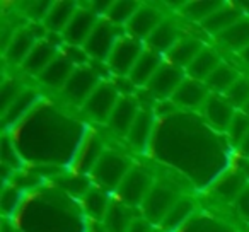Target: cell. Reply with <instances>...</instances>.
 <instances>
[{
  "mask_svg": "<svg viewBox=\"0 0 249 232\" xmlns=\"http://www.w3.org/2000/svg\"><path fill=\"white\" fill-rule=\"evenodd\" d=\"M130 169H132V162L128 157L116 152H104L94 169L90 171V176L101 190L116 191Z\"/></svg>",
  "mask_w": 249,
  "mask_h": 232,
  "instance_id": "6da1fadb",
  "label": "cell"
},
{
  "mask_svg": "<svg viewBox=\"0 0 249 232\" xmlns=\"http://www.w3.org/2000/svg\"><path fill=\"white\" fill-rule=\"evenodd\" d=\"M46 31L48 29L39 21H35L33 24H28L14 31L11 41L5 46V60L12 65H22L29 56V53L33 52V48L36 46V43L48 36Z\"/></svg>",
  "mask_w": 249,
  "mask_h": 232,
  "instance_id": "7a4b0ae2",
  "label": "cell"
},
{
  "mask_svg": "<svg viewBox=\"0 0 249 232\" xmlns=\"http://www.w3.org/2000/svg\"><path fill=\"white\" fill-rule=\"evenodd\" d=\"M145 43L140 39L133 38L130 35H123L114 45L111 55L107 56L106 65L109 72H113L116 77H128L130 72L133 70L135 63L145 52L143 48Z\"/></svg>",
  "mask_w": 249,
  "mask_h": 232,
  "instance_id": "3957f363",
  "label": "cell"
},
{
  "mask_svg": "<svg viewBox=\"0 0 249 232\" xmlns=\"http://www.w3.org/2000/svg\"><path fill=\"white\" fill-rule=\"evenodd\" d=\"M179 193L173 184L156 183L140 207L143 212V218L152 225H160L171 208L179 201Z\"/></svg>",
  "mask_w": 249,
  "mask_h": 232,
  "instance_id": "277c9868",
  "label": "cell"
},
{
  "mask_svg": "<svg viewBox=\"0 0 249 232\" xmlns=\"http://www.w3.org/2000/svg\"><path fill=\"white\" fill-rule=\"evenodd\" d=\"M154 184L156 183H154L150 171L143 169V167H132L126 178L123 179V183L116 190V193L120 196V201H123L124 205L142 207L143 200L150 193Z\"/></svg>",
  "mask_w": 249,
  "mask_h": 232,
  "instance_id": "5b68a950",
  "label": "cell"
},
{
  "mask_svg": "<svg viewBox=\"0 0 249 232\" xmlns=\"http://www.w3.org/2000/svg\"><path fill=\"white\" fill-rule=\"evenodd\" d=\"M120 97V90L116 89V86L113 82L103 80L84 103V113L97 123H107Z\"/></svg>",
  "mask_w": 249,
  "mask_h": 232,
  "instance_id": "8992f818",
  "label": "cell"
},
{
  "mask_svg": "<svg viewBox=\"0 0 249 232\" xmlns=\"http://www.w3.org/2000/svg\"><path fill=\"white\" fill-rule=\"evenodd\" d=\"M120 31H121V28L111 24L107 19H101L96 28H94L92 35L89 36V39H87L82 48L86 50L89 58H92L94 62L106 63L107 56L111 55L116 41L123 36V35H120Z\"/></svg>",
  "mask_w": 249,
  "mask_h": 232,
  "instance_id": "52a82bcc",
  "label": "cell"
},
{
  "mask_svg": "<svg viewBox=\"0 0 249 232\" xmlns=\"http://www.w3.org/2000/svg\"><path fill=\"white\" fill-rule=\"evenodd\" d=\"M103 82L101 75L89 65L77 67L73 73L70 75L69 82L62 89V94L65 96L67 101L73 104H82L89 99L90 94L96 90V87Z\"/></svg>",
  "mask_w": 249,
  "mask_h": 232,
  "instance_id": "ba28073f",
  "label": "cell"
},
{
  "mask_svg": "<svg viewBox=\"0 0 249 232\" xmlns=\"http://www.w3.org/2000/svg\"><path fill=\"white\" fill-rule=\"evenodd\" d=\"M184 73H186V70L179 69V67L173 65L169 62H164L156 72V75L150 79L147 90L156 99H171L174 96V92L178 90V87L188 77Z\"/></svg>",
  "mask_w": 249,
  "mask_h": 232,
  "instance_id": "9c48e42d",
  "label": "cell"
},
{
  "mask_svg": "<svg viewBox=\"0 0 249 232\" xmlns=\"http://www.w3.org/2000/svg\"><path fill=\"white\" fill-rule=\"evenodd\" d=\"M99 21L101 18L90 7H79L63 31L62 39L69 46H84Z\"/></svg>",
  "mask_w": 249,
  "mask_h": 232,
  "instance_id": "30bf717a",
  "label": "cell"
},
{
  "mask_svg": "<svg viewBox=\"0 0 249 232\" xmlns=\"http://www.w3.org/2000/svg\"><path fill=\"white\" fill-rule=\"evenodd\" d=\"M139 113H140V103L137 97L121 96L116 107H114L113 114H111L109 122H107L111 132L114 135L121 137V139H126L133 123H135L137 116H139Z\"/></svg>",
  "mask_w": 249,
  "mask_h": 232,
  "instance_id": "8fae6325",
  "label": "cell"
},
{
  "mask_svg": "<svg viewBox=\"0 0 249 232\" xmlns=\"http://www.w3.org/2000/svg\"><path fill=\"white\" fill-rule=\"evenodd\" d=\"M183 38V29L179 28V22L176 19L166 18L157 26L156 31L145 39V46L152 52L166 56Z\"/></svg>",
  "mask_w": 249,
  "mask_h": 232,
  "instance_id": "7c38bea8",
  "label": "cell"
},
{
  "mask_svg": "<svg viewBox=\"0 0 249 232\" xmlns=\"http://www.w3.org/2000/svg\"><path fill=\"white\" fill-rule=\"evenodd\" d=\"M164 19H166L164 18V12L159 7H154V5H147V4L140 5V9L135 12V16L126 24L124 31H126V35L145 43V39L156 31V28Z\"/></svg>",
  "mask_w": 249,
  "mask_h": 232,
  "instance_id": "4fadbf2b",
  "label": "cell"
},
{
  "mask_svg": "<svg viewBox=\"0 0 249 232\" xmlns=\"http://www.w3.org/2000/svg\"><path fill=\"white\" fill-rule=\"evenodd\" d=\"M208 97H210V89L207 87V84L191 79V77H186V79L183 80V84L178 87L174 96L171 97V101H173L176 106L195 109V107L205 106Z\"/></svg>",
  "mask_w": 249,
  "mask_h": 232,
  "instance_id": "5bb4252c",
  "label": "cell"
},
{
  "mask_svg": "<svg viewBox=\"0 0 249 232\" xmlns=\"http://www.w3.org/2000/svg\"><path fill=\"white\" fill-rule=\"evenodd\" d=\"M203 113L213 126H217L220 130H227L232 120H234L237 109L225 97V94H210V97H208L203 106Z\"/></svg>",
  "mask_w": 249,
  "mask_h": 232,
  "instance_id": "9a60e30c",
  "label": "cell"
},
{
  "mask_svg": "<svg viewBox=\"0 0 249 232\" xmlns=\"http://www.w3.org/2000/svg\"><path fill=\"white\" fill-rule=\"evenodd\" d=\"M58 43L53 41L50 36H46L45 39L36 43V46L33 48V52L29 53V56L26 58V62L22 63V69L29 73L35 75H41L43 70L60 55L58 53Z\"/></svg>",
  "mask_w": 249,
  "mask_h": 232,
  "instance_id": "2e32d148",
  "label": "cell"
},
{
  "mask_svg": "<svg viewBox=\"0 0 249 232\" xmlns=\"http://www.w3.org/2000/svg\"><path fill=\"white\" fill-rule=\"evenodd\" d=\"M75 69L77 67L72 63V60H70L65 53H60V55L43 70V73L39 75V80H41V84H45V86H48V87H53V89H63Z\"/></svg>",
  "mask_w": 249,
  "mask_h": 232,
  "instance_id": "e0dca14e",
  "label": "cell"
},
{
  "mask_svg": "<svg viewBox=\"0 0 249 232\" xmlns=\"http://www.w3.org/2000/svg\"><path fill=\"white\" fill-rule=\"evenodd\" d=\"M244 18L242 11L237 7V4H224L218 11H215L210 18H207L201 22V28L212 36L220 35L222 31L229 29L232 24Z\"/></svg>",
  "mask_w": 249,
  "mask_h": 232,
  "instance_id": "ac0fdd59",
  "label": "cell"
},
{
  "mask_svg": "<svg viewBox=\"0 0 249 232\" xmlns=\"http://www.w3.org/2000/svg\"><path fill=\"white\" fill-rule=\"evenodd\" d=\"M164 56L159 53L152 52V50L145 48V52L142 53V56L139 58V62L135 63L133 70L130 72V80L135 84V87H147L156 72L159 70V67L162 65Z\"/></svg>",
  "mask_w": 249,
  "mask_h": 232,
  "instance_id": "d6986e66",
  "label": "cell"
},
{
  "mask_svg": "<svg viewBox=\"0 0 249 232\" xmlns=\"http://www.w3.org/2000/svg\"><path fill=\"white\" fill-rule=\"evenodd\" d=\"M205 48L203 41L200 38H195V36H184L173 50L166 55L167 62L173 63V65L179 67V69L186 70L188 67L193 63V60L196 58L201 53V50Z\"/></svg>",
  "mask_w": 249,
  "mask_h": 232,
  "instance_id": "ffe728a7",
  "label": "cell"
},
{
  "mask_svg": "<svg viewBox=\"0 0 249 232\" xmlns=\"http://www.w3.org/2000/svg\"><path fill=\"white\" fill-rule=\"evenodd\" d=\"M215 39L222 48L241 53L249 46V18L244 16L241 21H237L229 29L215 36Z\"/></svg>",
  "mask_w": 249,
  "mask_h": 232,
  "instance_id": "44dd1931",
  "label": "cell"
},
{
  "mask_svg": "<svg viewBox=\"0 0 249 232\" xmlns=\"http://www.w3.org/2000/svg\"><path fill=\"white\" fill-rule=\"evenodd\" d=\"M152 128H154V113L149 107H143V109H140L139 116H137L132 130H130L128 137H126V140H128V143L133 149L142 152V150H145L147 145H149Z\"/></svg>",
  "mask_w": 249,
  "mask_h": 232,
  "instance_id": "7402d4cb",
  "label": "cell"
},
{
  "mask_svg": "<svg viewBox=\"0 0 249 232\" xmlns=\"http://www.w3.org/2000/svg\"><path fill=\"white\" fill-rule=\"evenodd\" d=\"M222 63V58L218 55V52L215 48H210V46H205L201 50V53L193 60L190 67L186 69L188 77L195 80H200V82H205L215 70L218 69V65Z\"/></svg>",
  "mask_w": 249,
  "mask_h": 232,
  "instance_id": "603a6c76",
  "label": "cell"
},
{
  "mask_svg": "<svg viewBox=\"0 0 249 232\" xmlns=\"http://www.w3.org/2000/svg\"><path fill=\"white\" fill-rule=\"evenodd\" d=\"M77 9L79 7H77L75 2H53L46 18L43 19V24L48 31L55 33V35H58V33L63 35L69 22L72 21L73 14L77 12Z\"/></svg>",
  "mask_w": 249,
  "mask_h": 232,
  "instance_id": "cb8c5ba5",
  "label": "cell"
},
{
  "mask_svg": "<svg viewBox=\"0 0 249 232\" xmlns=\"http://www.w3.org/2000/svg\"><path fill=\"white\" fill-rule=\"evenodd\" d=\"M135 217L132 214V207L124 205L123 201H111L107 214L104 217V231L106 232H128L130 225Z\"/></svg>",
  "mask_w": 249,
  "mask_h": 232,
  "instance_id": "d4e9b609",
  "label": "cell"
},
{
  "mask_svg": "<svg viewBox=\"0 0 249 232\" xmlns=\"http://www.w3.org/2000/svg\"><path fill=\"white\" fill-rule=\"evenodd\" d=\"M111 205V200L107 196V193L104 190H101L99 186L90 188L86 195L82 196V207L86 210V214L89 217H92L94 220H104L107 214V208Z\"/></svg>",
  "mask_w": 249,
  "mask_h": 232,
  "instance_id": "484cf974",
  "label": "cell"
},
{
  "mask_svg": "<svg viewBox=\"0 0 249 232\" xmlns=\"http://www.w3.org/2000/svg\"><path fill=\"white\" fill-rule=\"evenodd\" d=\"M38 92L33 89L22 90L21 94L18 96V99L7 107V109L2 113V122H4V126H11L14 123H18L19 120L24 116L26 113L29 111V107L33 106L35 103H38Z\"/></svg>",
  "mask_w": 249,
  "mask_h": 232,
  "instance_id": "4316f807",
  "label": "cell"
},
{
  "mask_svg": "<svg viewBox=\"0 0 249 232\" xmlns=\"http://www.w3.org/2000/svg\"><path fill=\"white\" fill-rule=\"evenodd\" d=\"M239 77L241 75H239V72L234 67L222 62L220 65H218V69L205 80V84H207V87L213 94H227V90L237 82Z\"/></svg>",
  "mask_w": 249,
  "mask_h": 232,
  "instance_id": "83f0119b",
  "label": "cell"
},
{
  "mask_svg": "<svg viewBox=\"0 0 249 232\" xmlns=\"http://www.w3.org/2000/svg\"><path fill=\"white\" fill-rule=\"evenodd\" d=\"M248 186V181L242 173H232L224 176L217 184H215V193L222 201H234L239 198V195L242 193V190Z\"/></svg>",
  "mask_w": 249,
  "mask_h": 232,
  "instance_id": "f1b7e54d",
  "label": "cell"
},
{
  "mask_svg": "<svg viewBox=\"0 0 249 232\" xmlns=\"http://www.w3.org/2000/svg\"><path fill=\"white\" fill-rule=\"evenodd\" d=\"M140 5L142 4L132 2V0H118V2L111 4L109 11L104 16V19H107L111 24L118 26V28H121V26L126 28V24H128L130 19L135 16V12L140 9Z\"/></svg>",
  "mask_w": 249,
  "mask_h": 232,
  "instance_id": "f546056e",
  "label": "cell"
},
{
  "mask_svg": "<svg viewBox=\"0 0 249 232\" xmlns=\"http://www.w3.org/2000/svg\"><path fill=\"white\" fill-rule=\"evenodd\" d=\"M193 210H195L193 200H190V198H184V196L179 198V201H178V203L171 208V212L166 215V218L162 220L160 229H162V231H166V232L176 231V229L179 227V225L183 224V222L186 220L191 214H193Z\"/></svg>",
  "mask_w": 249,
  "mask_h": 232,
  "instance_id": "4dcf8cb0",
  "label": "cell"
},
{
  "mask_svg": "<svg viewBox=\"0 0 249 232\" xmlns=\"http://www.w3.org/2000/svg\"><path fill=\"white\" fill-rule=\"evenodd\" d=\"M103 145H101L97 137H90V140L82 147V154H80L79 164H77V173H90L94 169V166L97 164V161L103 156Z\"/></svg>",
  "mask_w": 249,
  "mask_h": 232,
  "instance_id": "1f68e13d",
  "label": "cell"
},
{
  "mask_svg": "<svg viewBox=\"0 0 249 232\" xmlns=\"http://www.w3.org/2000/svg\"><path fill=\"white\" fill-rule=\"evenodd\" d=\"M222 5H224V2H217V0L215 2H190V4H186L183 7V14L191 21L201 24L205 19L210 18Z\"/></svg>",
  "mask_w": 249,
  "mask_h": 232,
  "instance_id": "d6a6232c",
  "label": "cell"
},
{
  "mask_svg": "<svg viewBox=\"0 0 249 232\" xmlns=\"http://www.w3.org/2000/svg\"><path fill=\"white\" fill-rule=\"evenodd\" d=\"M229 101L234 104L237 111H241L249 103V79L248 77H239V80L227 90L225 94Z\"/></svg>",
  "mask_w": 249,
  "mask_h": 232,
  "instance_id": "836d02e7",
  "label": "cell"
},
{
  "mask_svg": "<svg viewBox=\"0 0 249 232\" xmlns=\"http://www.w3.org/2000/svg\"><path fill=\"white\" fill-rule=\"evenodd\" d=\"M249 132V116L242 111H237L232 120V123L229 125L227 133L231 137V140L237 145H241V142L244 140V137L248 135Z\"/></svg>",
  "mask_w": 249,
  "mask_h": 232,
  "instance_id": "e575fe53",
  "label": "cell"
},
{
  "mask_svg": "<svg viewBox=\"0 0 249 232\" xmlns=\"http://www.w3.org/2000/svg\"><path fill=\"white\" fill-rule=\"evenodd\" d=\"M22 92L21 86H19L18 80H5L4 84H2V89H0V101H2V113H4L5 109H7L9 106H11L12 103H14L16 99H18V96Z\"/></svg>",
  "mask_w": 249,
  "mask_h": 232,
  "instance_id": "d590c367",
  "label": "cell"
},
{
  "mask_svg": "<svg viewBox=\"0 0 249 232\" xmlns=\"http://www.w3.org/2000/svg\"><path fill=\"white\" fill-rule=\"evenodd\" d=\"M19 201H21V191L18 190V186H5L4 193H2V210L5 215L14 214V210L18 208Z\"/></svg>",
  "mask_w": 249,
  "mask_h": 232,
  "instance_id": "8d00e7d4",
  "label": "cell"
},
{
  "mask_svg": "<svg viewBox=\"0 0 249 232\" xmlns=\"http://www.w3.org/2000/svg\"><path fill=\"white\" fill-rule=\"evenodd\" d=\"M2 161H4L5 166L9 164L12 167V171L19 167V159L14 152V145H11V142L7 139H4V143H2Z\"/></svg>",
  "mask_w": 249,
  "mask_h": 232,
  "instance_id": "74e56055",
  "label": "cell"
},
{
  "mask_svg": "<svg viewBox=\"0 0 249 232\" xmlns=\"http://www.w3.org/2000/svg\"><path fill=\"white\" fill-rule=\"evenodd\" d=\"M235 208H237L239 215L244 220L249 222V184L242 190V193L239 195V198L235 200Z\"/></svg>",
  "mask_w": 249,
  "mask_h": 232,
  "instance_id": "f35d334b",
  "label": "cell"
},
{
  "mask_svg": "<svg viewBox=\"0 0 249 232\" xmlns=\"http://www.w3.org/2000/svg\"><path fill=\"white\" fill-rule=\"evenodd\" d=\"M128 232H154V225L145 218H135L130 225Z\"/></svg>",
  "mask_w": 249,
  "mask_h": 232,
  "instance_id": "ab89813d",
  "label": "cell"
},
{
  "mask_svg": "<svg viewBox=\"0 0 249 232\" xmlns=\"http://www.w3.org/2000/svg\"><path fill=\"white\" fill-rule=\"evenodd\" d=\"M241 152H242V156H246V157H249V132H248V135L244 137V140L241 142Z\"/></svg>",
  "mask_w": 249,
  "mask_h": 232,
  "instance_id": "60d3db41",
  "label": "cell"
},
{
  "mask_svg": "<svg viewBox=\"0 0 249 232\" xmlns=\"http://www.w3.org/2000/svg\"><path fill=\"white\" fill-rule=\"evenodd\" d=\"M239 55H241L242 62L248 63V65H249V46H248V48H246V50H242V52L239 53Z\"/></svg>",
  "mask_w": 249,
  "mask_h": 232,
  "instance_id": "b9f144b4",
  "label": "cell"
},
{
  "mask_svg": "<svg viewBox=\"0 0 249 232\" xmlns=\"http://www.w3.org/2000/svg\"><path fill=\"white\" fill-rule=\"evenodd\" d=\"M4 232H18V229H16L14 225H11V224H7V222H5V224H4Z\"/></svg>",
  "mask_w": 249,
  "mask_h": 232,
  "instance_id": "7bdbcfd3",
  "label": "cell"
},
{
  "mask_svg": "<svg viewBox=\"0 0 249 232\" xmlns=\"http://www.w3.org/2000/svg\"><path fill=\"white\" fill-rule=\"evenodd\" d=\"M241 111H242V113H246V114H248V116H249V103H248V104H246V106H244V107H242V109H241Z\"/></svg>",
  "mask_w": 249,
  "mask_h": 232,
  "instance_id": "ee69618b",
  "label": "cell"
},
{
  "mask_svg": "<svg viewBox=\"0 0 249 232\" xmlns=\"http://www.w3.org/2000/svg\"><path fill=\"white\" fill-rule=\"evenodd\" d=\"M104 232H106V231H104Z\"/></svg>",
  "mask_w": 249,
  "mask_h": 232,
  "instance_id": "f6af8a7d",
  "label": "cell"
}]
</instances>
